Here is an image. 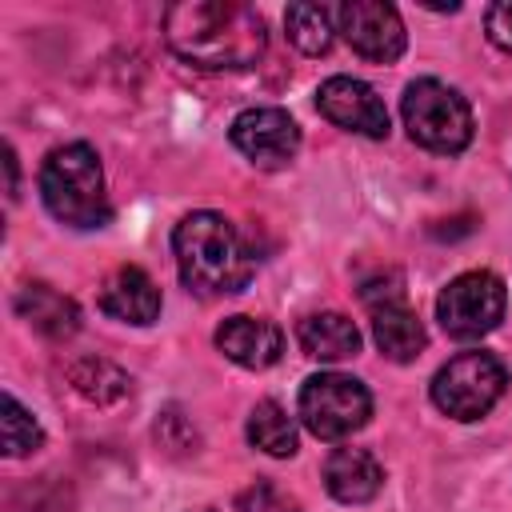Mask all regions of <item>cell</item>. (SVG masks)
<instances>
[{"label": "cell", "instance_id": "obj_11", "mask_svg": "<svg viewBox=\"0 0 512 512\" xmlns=\"http://www.w3.org/2000/svg\"><path fill=\"white\" fill-rule=\"evenodd\" d=\"M100 312L120 324H152L160 316V288L144 268L120 264L100 284Z\"/></svg>", "mask_w": 512, "mask_h": 512}, {"label": "cell", "instance_id": "obj_21", "mask_svg": "<svg viewBox=\"0 0 512 512\" xmlns=\"http://www.w3.org/2000/svg\"><path fill=\"white\" fill-rule=\"evenodd\" d=\"M484 24H488V40H492L500 52H512V0L492 4L488 16H484Z\"/></svg>", "mask_w": 512, "mask_h": 512}, {"label": "cell", "instance_id": "obj_6", "mask_svg": "<svg viewBox=\"0 0 512 512\" xmlns=\"http://www.w3.org/2000/svg\"><path fill=\"white\" fill-rule=\"evenodd\" d=\"M372 416V392L348 372H316L300 388V420L320 440H344Z\"/></svg>", "mask_w": 512, "mask_h": 512}, {"label": "cell", "instance_id": "obj_4", "mask_svg": "<svg viewBox=\"0 0 512 512\" xmlns=\"http://www.w3.org/2000/svg\"><path fill=\"white\" fill-rule=\"evenodd\" d=\"M400 112H404L408 136L428 152L456 156V152H464L472 144V108L444 80H432V76L412 80L404 88Z\"/></svg>", "mask_w": 512, "mask_h": 512}, {"label": "cell", "instance_id": "obj_15", "mask_svg": "<svg viewBox=\"0 0 512 512\" xmlns=\"http://www.w3.org/2000/svg\"><path fill=\"white\" fill-rule=\"evenodd\" d=\"M296 340H300L304 356L324 360V364H336V360H348V356L360 352V332L344 312H312V316H304L300 328H296Z\"/></svg>", "mask_w": 512, "mask_h": 512}, {"label": "cell", "instance_id": "obj_10", "mask_svg": "<svg viewBox=\"0 0 512 512\" xmlns=\"http://www.w3.org/2000/svg\"><path fill=\"white\" fill-rule=\"evenodd\" d=\"M316 108L344 132L368 136V140H384L388 136V108L376 96L372 84L356 80V76H328L316 88Z\"/></svg>", "mask_w": 512, "mask_h": 512}, {"label": "cell", "instance_id": "obj_19", "mask_svg": "<svg viewBox=\"0 0 512 512\" xmlns=\"http://www.w3.org/2000/svg\"><path fill=\"white\" fill-rule=\"evenodd\" d=\"M0 432H4V452L8 456H28V452H36L40 448V440H44V432H40V424H36V416L12 396V392H4V400H0Z\"/></svg>", "mask_w": 512, "mask_h": 512}, {"label": "cell", "instance_id": "obj_3", "mask_svg": "<svg viewBox=\"0 0 512 512\" xmlns=\"http://www.w3.org/2000/svg\"><path fill=\"white\" fill-rule=\"evenodd\" d=\"M40 196L44 208L68 228H104L112 220L104 168L88 144H64L48 152L40 168Z\"/></svg>", "mask_w": 512, "mask_h": 512}, {"label": "cell", "instance_id": "obj_1", "mask_svg": "<svg viewBox=\"0 0 512 512\" xmlns=\"http://www.w3.org/2000/svg\"><path fill=\"white\" fill-rule=\"evenodd\" d=\"M164 40L184 64L224 72L256 64L268 32L260 12L240 0H180L164 8Z\"/></svg>", "mask_w": 512, "mask_h": 512}, {"label": "cell", "instance_id": "obj_9", "mask_svg": "<svg viewBox=\"0 0 512 512\" xmlns=\"http://www.w3.org/2000/svg\"><path fill=\"white\" fill-rule=\"evenodd\" d=\"M232 148L256 168H284L300 148V128L284 108H244L232 128Z\"/></svg>", "mask_w": 512, "mask_h": 512}, {"label": "cell", "instance_id": "obj_13", "mask_svg": "<svg viewBox=\"0 0 512 512\" xmlns=\"http://www.w3.org/2000/svg\"><path fill=\"white\" fill-rule=\"evenodd\" d=\"M324 488L340 504H368L384 488V468L368 448H336L324 460Z\"/></svg>", "mask_w": 512, "mask_h": 512}, {"label": "cell", "instance_id": "obj_2", "mask_svg": "<svg viewBox=\"0 0 512 512\" xmlns=\"http://www.w3.org/2000/svg\"><path fill=\"white\" fill-rule=\"evenodd\" d=\"M172 252L180 280L196 296H232L256 272L244 236L220 212H188L172 232Z\"/></svg>", "mask_w": 512, "mask_h": 512}, {"label": "cell", "instance_id": "obj_20", "mask_svg": "<svg viewBox=\"0 0 512 512\" xmlns=\"http://www.w3.org/2000/svg\"><path fill=\"white\" fill-rule=\"evenodd\" d=\"M236 508H240V512H300V504H296L288 492H280L276 484H252V488L236 500Z\"/></svg>", "mask_w": 512, "mask_h": 512}, {"label": "cell", "instance_id": "obj_12", "mask_svg": "<svg viewBox=\"0 0 512 512\" xmlns=\"http://www.w3.org/2000/svg\"><path fill=\"white\" fill-rule=\"evenodd\" d=\"M216 348L240 364V368H272L284 352V332L272 324V320H260V316H228L220 328H216Z\"/></svg>", "mask_w": 512, "mask_h": 512}, {"label": "cell", "instance_id": "obj_8", "mask_svg": "<svg viewBox=\"0 0 512 512\" xmlns=\"http://www.w3.org/2000/svg\"><path fill=\"white\" fill-rule=\"evenodd\" d=\"M336 32L364 60H376V64H392L408 44L400 12L384 0H344L336 8Z\"/></svg>", "mask_w": 512, "mask_h": 512}, {"label": "cell", "instance_id": "obj_16", "mask_svg": "<svg viewBox=\"0 0 512 512\" xmlns=\"http://www.w3.org/2000/svg\"><path fill=\"white\" fill-rule=\"evenodd\" d=\"M16 308H20V316H24L36 332H44V336H52V340L72 336L76 324H80L76 304H72L68 296H60L56 288H48V284H28V288L20 292V300H16Z\"/></svg>", "mask_w": 512, "mask_h": 512}, {"label": "cell", "instance_id": "obj_17", "mask_svg": "<svg viewBox=\"0 0 512 512\" xmlns=\"http://www.w3.org/2000/svg\"><path fill=\"white\" fill-rule=\"evenodd\" d=\"M284 28H288V40L308 56H324L336 40L332 8H324V4H288Z\"/></svg>", "mask_w": 512, "mask_h": 512}, {"label": "cell", "instance_id": "obj_7", "mask_svg": "<svg viewBox=\"0 0 512 512\" xmlns=\"http://www.w3.org/2000/svg\"><path fill=\"white\" fill-rule=\"evenodd\" d=\"M504 304V280L488 268H472L448 280V288L436 296V320L452 340H480L504 320Z\"/></svg>", "mask_w": 512, "mask_h": 512}, {"label": "cell", "instance_id": "obj_18", "mask_svg": "<svg viewBox=\"0 0 512 512\" xmlns=\"http://www.w3.org/2000/svg\"><path fill=\"white\" fill-rule=\"evenodd\" d=\"M248 440L268 456H292L296 452V424L276 400H260L248 412Z\"/></svg>", "mask_w": 512, "mask_h": 512}, {"label": "cell", "instance_id": "obj_14", "mask_svg": "<svg viewBox=\"0 0 512 512\" xmlns=\"http://www.w3.org/2000/svg\"><path fill=\"white\" fill-rule=\"evenodd\" d=\"M372 340L376 348L396 360V364H408L424 352V324L416 320V312L404 304V300H384L372 308Z\"/></svg>", "mask_w": 512, "mask_h": 512}, {"label": "cell", "instance_id": "obj_5", "mask_svg": "<svg viewBox=\"0 0 512 512\" xmlns=\"http://www.w3.org/2000/svg\"><path fill=\"white\" fill-rule=\"evenodd\" d=\"M508 372L492 352H460L432 376V404L452 420H480L504 396Z\"/></svg>", "mask_w": 512, "mask_h": 512}]
</instances>
